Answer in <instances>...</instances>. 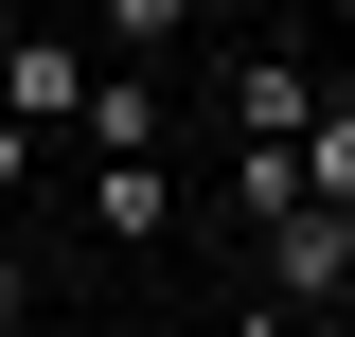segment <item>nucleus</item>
<instances>
[{"label": "nucleus", "instance_id": "1", "mask_svg": "<svg viewBox=\"0 0 355 337\" xmlns=\"http://www.w3.org/2000/svg\"><path fill=\"white\" fill-rule=\"evenodd\" d=\"M0 107H18V125H71V107H89V36H53V18H18V36H0Z\"/></svg>", "mask_w": 355, "mask_h": 337}, {"label": "nucleus", "instance_id": "2", "mask_svg": "<svg viewBox=\"0 0 355 337\" xmlns=\"http://www.w3.org/2000/svg\"><path fill=\"white\" fill-rule=\"evenodd\" d=\"M266 302H355V213H284L266 231Z\"/></svg>", "mask_w": 355, "mask_h": 337}, {"label": "nucleus", "instance_id": "3", "mask_svg": "<svg viewBox=\"0 0 355 337\" xmlns=\"http://www.w3.org/2000/svg\"><path fill=\"white\" fill-rule=\"evenodd\" d=\"M320 125V71L302 53H249V71H231V142H302Z\"/></svg>", "mask_w": 355, "mask_h": 337}, {"label": "nucleus", "instance_id": "4", "mask_svg": "<svg viewBox=\"0 0 355 337\" xmlns=\"http://www.w3.org/2000/svg\"><path fill=\"white\" fill-rule=\"evenodd\" d=\"M71 125H89V160H160V89H142V71H89Z\"/></svg>", "mask_w": 355, "mask_h": 337}, {"label": "nucleus", "instance_id": "5", "mask_svg": "<svg viewBox=\"0 0 355 337\" xmlns=\"http://www.w3.org/2000/svg\"><path fill=\"white\" fill-rule=\"evenodd\" d=\"M284 160H302V196H320V213H355V89H320V125L284 142Z\"/></svg>", "mask_w": 355, "mask_h": 337}, {"label": "nucleus", "instance_id": "6", "mask_svg": "<svg viewBox=\"0 0 355 337\" xmlns=\"http://www.w3.org/2000/svg\"><path fill=\"white\" fill-rule=\"evenodd\" d=\"M89 231H160V160H89Z\"/></svg>", "mask_w": 355, "mask_h": 337}, {"label": "nucleus", "instance_id": "7", "mask_svg": "<svg viewBox=\"0 0 355 337\" xmlns=\"http://www.w3.org/2000/svg\"><path fill=\"white\" fill-rule=\"evenodd\" d=\"M231 196H249V231H284V213H320V196H302V160H284V142H249V160H231Z\"/></svg>", "mask_w": 355, "mask_h": 337}, {"label": "nucleus", "instance_id": "8", "mask_svg": "<svg viewBox=\"0 0 355 337\" xmlns=\"http://www.w3.org/2000/svg\"><path fill=\"white\" fill-rule=\"evenodd\" d=\"M178 18H196V0H107V53L142 71V53H178Z\"/></svg>", "mask_w": 355, "mask_h": 337}, {"label": "nucleus", "instance_id": "9", "mask_svg": "<svg viewBox=\"0 0 355 337\" xmlns=\"http://www.w3.org/2000/svg\"><path fill=\"white\" fill-rule=\"evenodd\" d=\"M18 178H36V125H18V107H0V196H18Z\"/></svg>", "mask_w": 355, "mask_h": 337}, {"label": "nucleus", "instance_id": "10", "mask_svg": "<svg viewBox=\"0 0 355 337\" xmlns=\"http://www.w3.org/2000/svg\"><path fill=\"white\" fill-rule=\"evenodd\" d=\"M0 320H18V266H0Z\"/></svg>", "mask_w": 355, "mask_h": 337}, {"label": "nucleus", "instance_id": "11", "mask_svg": "<svg viewBox=\"0 0 355 337\" xmlns=\"http://www.w3.org/2000/svg\"><path fill=\"white\" fill-rule=\"evenodd\" d=\"M0 18H18V0H0Z\"/></svg>", "mask_w": 355, "mask_h": 337}]
</instances>
